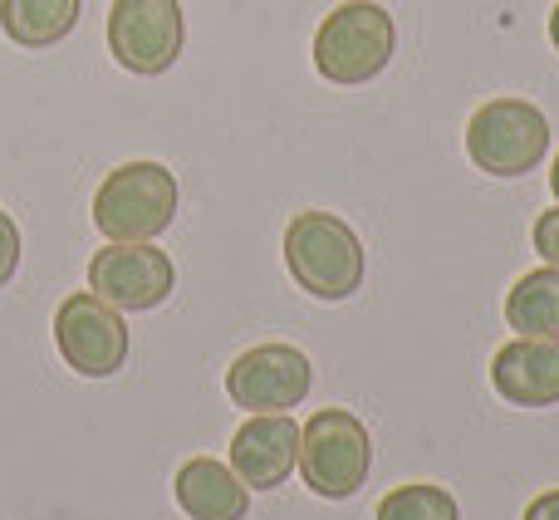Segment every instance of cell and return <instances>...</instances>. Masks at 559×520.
Listing matches in <instances>:
<instances>
[{
	"mask_svg": "<svg viewBox=\"0 0 559 520\" xmlns=\"http://www.w3.org/2000/svg\"><path fill=\"white\" fill-rule=\"evenodd\" d=\"M550 192H555V202H559V157H555V167H550Z\"/></svg>",
	"mask_w": 559,
	"mask_h": 520,
	"instance_id": "ffe728a7",
	"label": "cell"
},
{
	"mask_svg": "<svg viewBox=\"0 0 559 520\" xmlns=\"http://www.w3.org/2000/svg\"><path fill=\"white\" fill-rule=\"evenodd\" d=\"M314 388V364L295 344H255L226 368V393L246 413H289Z\"/></svg>",
	"mask_w": 559,
	"mask_h": 520,
	"instance_id": "9c48e42d",
	"label": "cell"
},
{
	"mask_svg": "<svg viewBox=\"0 0 559 520\" xmlns=\"http://www.w3.org/2000/svg\"><path fill=\"white\" fill-rule=\"evenodd\" d=\"M285 270L309 299L344 305L364 289V241L334 212H299L285 226Z\"/></svg>",
	"mask_w": 559,
	"mask_h": 520,
	"instance_id": "6da1fadb",
	"label": "cell"
},
{
	"mask_svg": "<svg viewBox=\"0 0 559 520\" xmlns=\"http://www.w3.org/2000/svg\"><path fill=\"white\" fill-rule=\"evenodd\" d=\"M177 202H182V187L173 167L138 157L98 182L94 226L104 241H157L163 232H173Z\"/></svg>",
	"mask_w": 559,
	"mask_h": 520,
	"instance_id": "7a4b0ae2",
	"label": "cell"
},
{
	"mask_svg": "<svg viewBox=\"0 0 559 520\" xmlns=\"http://www.w3.org/2000/svg\"><path fill=\"white\" fill-rule=\"evenodd\" d=\"M550 45H555V55H559V0H555V10H550Z\"/></svg>",
	"mask_w": 559,
	"mask_h": 520,
	"instance_id": "d6986e66",
	"label": "cell"
},
{
	"mask_svg": "<svg viewBox=\"0 0 559 520\" xmlns=\"http://www.w3.org/2000/svg\"><path fill=\"white\" fill-rule=\"evenodd\" d=\"M84 0H0V35L20 49H49L74 35Z\"/></svg>",
	"mask_w": 559,
	"mask_h": 520,
	"instance_id": "4fadbf2b",
	"label": "cell"
},
{
	"mask_svg": "<svg viewBox=\"0 0 559 520\" xmlns=\"http://www.w3.org/2000/svg\"><path fill=\"white\" fill-rule=\"evenodd\" d=\"M397 25L373 0H344L334 5L314 29V69L329 84H368L393 64Z\"/></svg>",
	"mask_w": 559,
	"mask_h": 520,
	"instance_id": "277c9868",
	"label": "cell"
},
{
	"mask_svg": "<svg viewBox=\"0 0 559 520\" xmlns=\"http://www.w3.org/2000/svg\"><path fill=\"white\" fill-rule=\"evenodd\" d=\"M88 289L123 315H143L177 289V265L153 241H108L88 260Z\"/></svg>",
	"mask_w": 559,
	"mask_h": 520,
	"instance_id": "ba28073f",
	"label": "cell"
},
{
	"mask_svg": "<svg viewBox=\"0 0 559 520\" xmlns=\"http://www.w3.org/2000/svg\"><path fill=\"white\" fill-rule=\"evenodd\" d=\"M173 496L192 520H246L251 511V486L216 457H187L173 476Z\"/></svg>",
	"mask_w": 559,
	"mask_h": 520,
	"instance_id": "7c38bea8",
	"label": "cell"
},
{
	"mask_svg": "<svg viewBox=\"0 0 559 520\" xmlns=\"http://www.w3.org/2000/svg\"><path fill=\"white\" fill-rule=\"evenodd\" d=\"M299 462V423L285 413H251L231 437V472L251 492H275Z\"/></svg>",
	"mask_w": 559,
	"mask_h": 520,
	"instance_id": "30bf717a",
	"label": "cell"
},
{
	"mask_svg": "<svg viewBox=\"0 0 559 520\" xmlns=\"http://www.w3.org/2000/svg\"><path fill=\"white\" fill-rule=\"evenodd\" d=\"M521 520H559V486L555 492H540L531 506H525V516Z\"/></svg>",
	"mask_w": 559,
	"mask_h": 520,
	"instance_id": "ac0fdd59",
	"label": "cell"
},
{
	"mask_svg": "<svg viewBox=\"0 0 559 520\" xmlns=\"http://www.w3.org/2000/svg\"><path fill=\"white\" fill-rule=\"evenodd\" d=\"M20 275V222L10 212H0V289Z\"/></svg>",
	"mask_w": 559,
	"mask_h": 520,
	"instance_id": "2e32d148",
	"label": "cell"
},
{
	"mask_svg": "<svg viewBox=\"0 0 559 520\" xmlns=\"http://www.w3.org/2000/svg\"><path fill=\"white\" fill-rule=\"evenodd\" d=\"M491 388L511 407H555L559 403V339H525L496 348Z\"/></svg>",
	"mask_w": 559,
	"mask_h": 520,
	"instance_id": "8fae6325",
	"label": "cell"
},
{
	"mask_svg": "<svg viewBox=\"0 0 559 520\" xmlns=\"http://www.w3.org/2000/svg\"><path fill=\"white\" fill-rule=\"evenodd\" d=\"M531 241H535V251H540L545 265H559V202L550 206V212H540V216H535V226H531Z\"/></svg>",
	"mask_w": 559,
	"mask_h": 520,
	"instance_id": "e0dca14e",
	"label": "cell"
},
{
	"mask_svg": "<svg viewBox=\"0 0 559 520\" xmlns=\"http://www.w3.org/2000/svg\"><path fill=\"white\" fill-rule=\"evenodd\" d=\"M506 324L525 339H559V265L515 280L506 295Z\"/></svg>",
	"mask_w": 559,
	"mask_h": 520,
	"instance_id": "5bb4252c",
	"label": "cell"
},
{
	"mask_svg": "<svg viewBox=\"0 0 559 520\" xmlns=\"http://www.w3.org/2000/svg\"><path fill=\"white\" fill-rule=\"evenodd\" d=\"M373 520H462V506H456V496L447 486L407 482V486H393L373 506Z\"/></svg>",
	"mask_w": 559,
	"mask_h": 520,
	"instance_id": "9a60e30c",
	"label": "cell"
},
{
	"mask_svg": "<svg viewBox=\"0 0 559 520\" xmlns=\"http://www.w3.org/2000/svg\"><path fill=\"white\" fill-rule=\"evenodd\" d=\"M55 348L79 378H114L128 364V324L123 309L98 299L94 289H74L55 309Z\"/></svg>",
	"mask_w": 559,
	"mask_h": 520,
	"instance_id": "8992f818",
	"label": "cell"
},
{
	"mask_svg": "<svg viewBox=\"0 0 559 520\" xmlns=\"http://www.w3.org/2000/svg\"><path fill=\"white\" fill-rule=\"evenodd\" d=\"M550 153V118L531 98H491L466 123V157L486 177H525Z\"/></svg>",
	"mask_w": 559,
	"mask_h": 520,
	"instance_id": "5b68a950",
	"label": "cell"
},
{
	"mask_svg": "<svg viewBox=\"0 0 559 520\" xmlns=\"http://www.w3.org/2000/svg\"><path fill=\"white\" fill-rule=\"evenodd\" d=\"M299 476L319 501H348L373 476V437L348 407H319L299 427Z\"/></svg>",
	"mask_w": 559,
	"mask_h": 520,
	"instance_id": "3957f363",
	"label": "cell"
},
{
	"mask_svg": "<svg viewBox=\"0 0 559 520\" xmlns=\"http://www.w3.org/2000/svg\"><path fill=\"white\" fill-rule=\"evenodd\" d=\"M187 45V15L177 0H114L108 5V55L138 79H157Z\"/></svg>",
	"mask_w": 559,
	"mask_h": 520,
	"instance_id": "52a82bcc",
	"label": "cell"
}]
</instances>
